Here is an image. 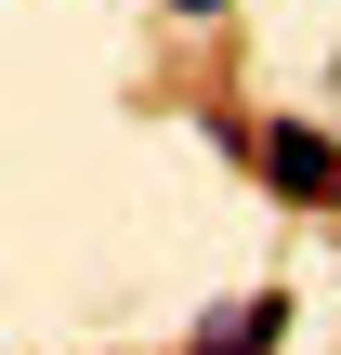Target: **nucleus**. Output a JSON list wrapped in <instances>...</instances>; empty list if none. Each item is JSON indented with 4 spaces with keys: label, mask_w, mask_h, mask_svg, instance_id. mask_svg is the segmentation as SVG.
I'll return each instance as SVG.
<instances>
[{
    "label": "nucleus",
    "mask_w": 341,
    "mask_h": 355,
    "mask_svg": "<svg viewBox=\"0 0 341 355\" xmlns=\"http://www.w3.org/2000/svg\"><path fill=\"white\" fill-rule=\"evenodd\" d=\"M263 184H276L289 211H329V198H341V145L302 132V119H276V132H263Z\"/></svg>",
    "instance_id": "f257e3e1"
},
{
    "label": "nucleus",
    "mask_w": 341,
    "mask_h": 355,
    "mask_svg": "<svg viewBox=\"0 0 341 355\" xmlns=\"http://www.w3.org/2000/svg\"><path fill=\"white\" fill-rule=\"evenodd\" d=\"M276 329H289V303H276V290H250V303H223V316L197 329V355H276Z\"/></svg>",
    "instance_id": "f03ea898"
}]
</instances>
